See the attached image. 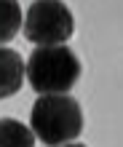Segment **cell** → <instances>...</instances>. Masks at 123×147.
Segmentation results:
<instances>
[{
  "label": "cell",
  "instance_id": "cell-1",
  "mask_svg": "<svg viewBox=\"0 0 123 147\" xmlns=\"http://www.w3.org/2000/svg\"><path fill=\"white\" fill-rule=\"evenodd\" d=\"M30 123L35 136L48 147L72 144L83 131V110L80 102L70 94L59 96H38L30 112Z\"/></svg>",
  "mask_w": 123,
  "mask_h": 147
},
{
  "label": "cell",
  "instance_id": "cell-2",
  "mask_svg": "<svg viewBox=\"0 0 123 147\" xmlns=\"http://www.w3.org/2000/svg\"><path fill=\"white\" fill-rule=\"evenodd\" d=\"M30 88L40 96H59L72 91V86L80 80V59L67 46H48L35 48L27 62Z\"/></svg>",
  "mask_w": 123,
  "mask_h": 147
},
{
  "label": "cell",
  "instance_id": "cell-3",
  "mask_svg": "<svg viewBox=\"0 0 123 147\" xmlns=\"http://www.w3.org/2000/svg\"><path fill=\"white\" fill-rule=\"evenodd\" d=\"M75 19L64 3H32L24 16V38L40 48L64 46V40L72 38Z\"/></svg>",
  "mask_w": 123,
  "mask_h": 147
},
{
  "label": "cell",
  "instance_id": "cell-4",
  "mask_svg": "<svg viewBox=\"0 0 123 147\" xmlns=\"http://www.w3.org/2000/svg\"><path fill=\"white\" fill-rule=\"evenodd\" d=\"M27 72V64L11 48L0 51V96H14L22 86V78Z\"/></svg>",
  "mask_w": 123,
  "mask_h": 147
},
{
  "label": "cell",
  "instance_id": "cell-5",
  "mask_svg": "<svg viewBox=\"0 0 123 147\" xmlns=\"http://www.w3.org/2000/svg\"><path fill=\"white\" fill-rule=\"evenodd\" d=\"M35 131H30L22 120L3 118L0 123V147H35Z\"/></svg>",
  "mask_w": 123,
  "mask_h": 147
},
{
  "label": "cell",
  "instance_id": "cell-6",
  "mask_svg": "<svg viewBox=\"0 0 123 147\" xmlns=\"http://www.w3.org/2000/svg\"><path fill=\"white\" fill-rule=\"evenodd\" d=\"M0 40L8 43L14 40L16 30H19V19H22V8L19 3H0Z\"/></svg>",
  "mask_w": 123,
  "mask_h": 147
},
{
  "label": "cell",
  "instance_id": "cell-7",
  "mask_svg": "<svg viewBox=\"0 0 123 147\" xmlns=\"http://www.w3.org/2000/svg\"><path fill=\"white\" fill-rule=\"evenodd\" d=\"M64 147H86V144H78V142H72V144H64Z\"/></svg>",
  "mask_w": 123,
  "mask_h": 147
}]
</instances>
